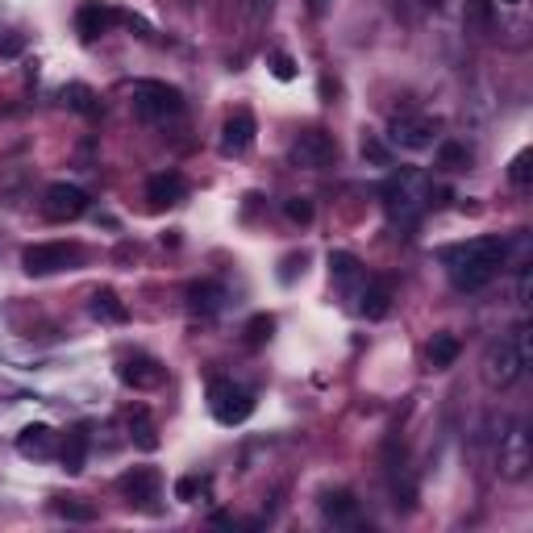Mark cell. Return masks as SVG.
I'll return each mask as SVG.
<instances>
[{
	"label": "cell",
	"instance_id": "obj_1",
	"mask_svg": "<svg viewBox=\"0 0 533 533\" xmlns=\"http://www.w3.org/2000/svg\"><path fill=\"white\" fill-rule=\"evenodd\" d=\"M504 254H509V242L504 238H471L463 246H450L446 251V271L450 283L458 292H479L483 283L496 280V271L504 267Z\"/></svg>",
	"mask_w": 533,
	"mask_h": 533
},
{
	"label": "cell",
	"instance_id": "obj_2",
	"mask_svg": "<svg viewBox=\"0 0 533 533\" xmlns=\"http://www.w3.org/2000/svg\"><path fill=\"white\" fill-rule=\"evenodd\" d=\"M429 205H434V188L425 184V175L400 171V175H392V179L383 184V208H388V217L392 221L413 225Z\"/></svg>",
	"mask_w": 533,
	"mask_h": 533
},
{
	"label": "cell",
	"instance_id": "obj_3",
	"mask_svg": "<svg viewBox=\"0 0 533 533\" xmlns=\"http://www.w3.org/2000/svg\"><path fill=\"white\" fill-rule=\"evenodd\" d=\"M133 113L142 121H167L184 113V96L179 87L163 84V79H138L133 84Z\"/></svg>",
	"mask_w": 533,
	"mask_h": 533
},
{
	"label": "cell",
	"instance_id": "obj_4",
	"mask_svg": "<svg viewBox=\"0 0 533 533\" xmlns=\"http://www.w3.org/2000/svg\"><path fill=\"white\" fill-rule=\"evenodd\" d=\"M84 259L76 242H33L22 251V267L25 275H55V271H71Z\"/></svg>",
	"mask_w": 533,
	"mask_h": 533
},
{
	"label": "cell",
	"instance_id": "obj_5",
	"mask_svg": "<svg viewBox=\"0 0 533 533\" xmlns=\"http://www.w3.org/2000/svg\"><path fill=\"white\" fill-rule=\"evenodd\" d=\"M208 409H213L217 425H242L254 413V396L234 380H213L208 383Z\"/></svg>",
	"mask_w": 533,
	"mask_h": 533
},
{
	"label": "cell",
	"instance_id": "obj_6",
	"mask_svg": "<svg viewBox=\"0 0 533 533\" xmlns=\"http://www.w3.org/2000/svg\"><path fill=\"white\" fill-rule=\"evenodd\" d=\"M521 371H525V359L512 337L492 342L488 354H483V380H488L492 388H512V383L521 380Z\"/></svg>",
	"mask_w": 533,
	"mask_h": 533
},
{
	"label": "cell",
	"instance_id": "obj_7",
	"mask_svg": "<svg viewBox=\"0 0 533 533\" xmlns=\"http://www.w3.org/2000/svg\"><path fill=\"white\" fill-rule=\"evenodd\" d=\"M292 163L296 167H308V171H321V167H329L337 159V142L329 138L326 130H305V133H296L292 142Z\"/></svg>",
	"mask_w": 533,
	"mask_h": 533
},
{
	"label": "cell",
	"instance_id": "obj_8",
	"mask_svg": "<svg viewBox=\"0 0 533 533\" xmlns=\"http://www.w3.org/2000/svg\"><path fill=\"white\" fill-rule=\"evenodd\" d=\"M388 142L400 146V151H429L437 142V125L429 117L400 113V117H392V125H388Z\"/></svg>",
	"mask_w": 533,
	"mask_h": 533
},
{
	"label": "cell",
	"instance_id": "obj_9",
	"mask_svg": "<svg viewBox=\"0 0 533 533\" xmlns=\"http://www.w3.org/2000/svg\"><path fill=\"white\" fill-rule=\"evenodd\" d=\"M42 213L51 221H76L87 213V192L76 184H51L42 197Z\"/></svg>",
	"mask_w": 533,
	"mask_h": 533
},
{
	"label": "cell",
	"instance_id": "obj_10",
	"mask_svg": "<svg viewBox=\"0 0 533 533\" xmlns=\"http://www.w3.org/2000/svg\"><path fill=\"white\" fill-rule=\"evenodd\" d=\"M117 375H121L125 388H133V392H151V388L163 383V363L151 359V354H130V359H121Z\"/></svg>",
	"mask_w": 533,
	"mask_h": 533
},
{
	"label": "cell",
	"instance_id": "obj_11",
	"mask_svg": "<svg viewBox=\"0 0 533 533\" xmlns=\"http://www.w3.org/2000/svg\"><path fill=\"white\" fill-rule=\"evenodd\" d=\"M254 133H259L254 113L251 109H234L225 117V125H221V154H246L254 146Z\"/></svg>",
	"mask_w": 533,
	"mask_h": 533
},
{
	"label": "cell",
	"instance_id": "obj_12",
	"mask_svg": "<svg viewBox=\"0 0 533 533\" xmlns=\"http://www.w3.org/2000/svg\"><path fill=\"white\" fill-rule=\"evenodd\" d=\"M501 467L509 479H521L525 471L533 467V450H529V434H525V425L517 421L504 434V446H501Z\"/></svg>",
	"mask_w": 533,
	"mask_h": 533
},
{
	"label": "cell",
	"instance_id": "obj_13",
	"mask_svg": "<svg viewBox=\"0 0 533 533\" xmlns=\"http://www.w3.org/2000/svg\"><path fill=\"white\" fill-rule=\"evenodd\" d=\"M184 197H188V179L179 171H159L146 179V200H151V208H171Z\"/></svg>",
	"mask_w": 533,
	"mask_h": 533
},
{
	"label": "cell",
	"instance_id": "obj_14",
	"mask_svg": "<svg viewBox=\"0 0 533 533\" xmlns=\"http://www.w3.org/2000/svg\"><path fill=\"white\" fill-rule=\"evenodd\" d=\"M159 471L154 467H133V471H125V475L117 479V492L125 496L130 504H146V501H154L159 496Z\"/></svg>",
	"mask_w": 533,
	"mask_h": 533
},
{
	"label": "cell",
	"instance_id": "obj_15",
	"mask_svg": "<svg viewBox=\"0 0 533 533\" xmlns=\"http://www.w3.org/2000/svg\"><path fill=\"white\" fill-rule=\"evenodd\" d=\"M113 22H121V13L109 9V5H100V0H87V5H79V13H76V30H79L84 42L100 38V33L109 30Z\"/></svg>",
	"mask_w": 533,
	"mask_h": 533
},
{
	"label": "cell",
	"instance_id": "obj_16",
	"mask_svg": "<svg viewBox=\"0 0 533 533\" xmlns=\"http://www.w3.org/2000/svg\"><path fill=\"white\" fill-rule=\"evenodd\" d=\"M59 446V437L51 425H25L22 434H17V450H22L25 458H51Z\"/></svg>",
	"mask_w": 533,
	"mask_h": 533
},
{
	"label": "cell",
	"instance_id": "obj_17",
	"mask_svg": "<svg viewBox=\"0 0 533 533\" xmlns=\"http://www.w3.org/2000/svg\"><path fill=\"white\" fill-rule=\"evenodd\" d=\"M188 308H192V313H200V317H217L221 308H225V288H221V283H213V280L192 283V288H188Z\"/></svg>",
	"mask_w": 533,
	"mask_h": 533
},
{
	"label": "cell",
	"instance_id": "obj_18",
	"mask_svg": "<svg viewBox=\"0 0 533 533\" xmlns=\"http://www.w3.org/2000/svg\"><path fill=\"white\" fill-rule=\"evenodd\" d=\"M363 317L367 321H383V317L392 313V283L388 280H371L367 288H363Z\"/></svg>",
	"mask_w": 533,
	"mask_h": 533
},
{
	"label": "cell",
	"instance_id": "obj_19",
	"mask_svg": "<svg viewBox=\"0 0 533 533\" xmlns=\"http://www.w3.org/2000/svg\"><path fill=\"white\" fill-rule=\"evenodd\" d=\"M92 317H96V321H109V326H121V321H130V308H125V300H121L113 288H100V292L92 296Z\"/></svg>",
	"mask_w": 533,
	"mask_h": 533
},
{
	"label": "cell",
	"instance_id": "obj_20",
	"mask_svg": "<svg viewBox=\"0 0 533 533\" xmlns=\"http://www.w3.org/2000/svg\"><path fill=\"white\" fill-rule=\"evenodd\" d=\"M321 512H326L334 525H350L354 517H359V501H354L350 492H342V488L326 492V496H321Z\"/></svg>",
	"mask_w": 533,
	"mask_h": 533
},
{
	"label": "cell",
	"instance_id": "obj_21",
	"mask_svg": "<svg viewBox=\"0 0 533 533\" xmlns=\"http://www.w3.org/2000/svg\"><path fill=\"white\" fill-rule=\"evenodd\" d=\"M458 337L455 334H434L429 337V346H425V359H429V367L434 371H446V367H455L458 363Z\"/></svg>",
	"mask_w": 533,
	"mask_h": 533
},
{
	"label": "cell",
	"instance_id": "obj_22",
	"mask_svg": "<svg viewBox=\"0 0 533 533\" xmlns=\"http://www.w3.org/2000/svg\"><path fill=\"white\" fill-rule=\"evenodd\" d=\"M329 275H334L337 288H346V292H350V288L363 280V267H359V259H354V254L334 251V254H329Z\"/></svg>",
	"mask_w": 533,
	"mask_h": 533
},
{
	"label": "cell",
	"instance_id": "obj_23",
	"mask_svg": "<svg viewBox=\"0 0 533 533\" xmlns=\"http://www.w3.org/2000/svg\"><path fill=\"white\" fill-rule=\"evenodd\" d=\"M130 437H133V446H142V450L159 446V425L151 421L146 409H130Z\"/></svg>",
	"mask_w": 533,
	"mask_h": 533
},
{
	"label": "cell",
	"instance_id": "obj_24",
	"mask_svg": "<svg viewBox=\"0 0 533 533\" xmlns=\"http://www.w3.org/2000/svg\"><path fill=\"white\" fill-rule=\"evenodd\" d=\"M63 105H67V109H76L79 117H96V113H100L96 92H92L87 84H67L63 87Z\"/></svg>",
	"mask_w": 533,
	"mask_h": 533
},
{
	"label": "cell",
	"instance_id": "obj_25",
	"mask_svg": "<svg viewBox=\"0 0 533 533\" xmlns=\"http://www.w3.org/2000/svg\"><path fill=\"white\" fill-rule=\"evenodd\" d=\"M59 455H63V467L71 471V475H76V471H84V458H87V429H71Z\"/></svg>",
	"mask_w": 533,
	"mask_h": 533
},
{
	"label": "cell",
	"instance_id": "obj_26",
	"mask_svg": "<svg viewBox=\"0 0 533 533\" xmlns=\"http://www.w3.org/2000/svg\"><path fill=\"white\" fill-rule=\"evenodd\" d=\"M467 146H458V142H442V151H437V163L446 167V171H463L467 167Z\"/></svg>",
	"mask_w": 533,
	"mask_h": 533
},
{
	"label": "cell",
	"instance_id": "obj_27",
	"mask_svg": "<svg viewBox=\"0 0 533 533\" xmlns=\"http://www.w3.org/2000/svg\"><path fill=\"white\" fill-rule=\"evenodd\" d=\"M271 334H275V317L259 313V317H251V321H246V342H251V346H262V342H267Z\"/></svg>",
	"mask_w": 533,
	"mask_h": 533
},
{
	"label": "cell",
	"instance_id": "obj_28",
	"mask_svg": "<svg viewBox=\"0 0 533 533\" xmlns=\"http://www.w3.org/2000/svg\"><path fill=\"white\" fill-rule=\"evenodd\" d=\"M509 179L517 188H529V179H533V151H521L517 159L509 163Z\"/></svg>",
	"mask_w": 533,
	"mask_h": 533
},
{
	"label": "cell",
	"instance_id": "obj_29",
	"mask_svg": "<svg viewBox=\"0 0 533 533\" xmlns=\"http://www.w3.org/2000/svg\"><path fill=\"white\" fill-rule=\"evenodd\" d=\"M283 217L292 221V225H308L313 221V200H305V197L283 200Z\"/></svg>",
	"mask_w": 533,
	"mask_h": 533
},
{
	"label": "cell",
	"instance_id": "obj_30",
	"mask_svg": "<svg viewBox=\"0 0 533 533\" xmlns=\"http://www.w3.org/2000/svg\"><path fill=\"white\" fill-rule=\"evenodd\" d=\"M55 512L67 517V521H92V517H96V509L84 501H55Z\"/></svg>",
	"mask_w": 533,
	"mask_h": 533
},
{
	"label": "cell",
	"instance_id": "obj_31",
	"mask_svg": "<svg viewBox=\"0 0 533 533\" xmlns=\"http://www.w3.org/2000/svg\"><path fill=\"white\" fill-rule=\"evenodd\" d=\"M267 63H271V76L275 79H283V84H288V79H296V59L288 55V51H271V55H267Z\"/></svg>",
	"mask_w": 533,
	"mask_h": 533
},
{
	"label": "cell",
	"instance_id": "obj_32",
	"mask_svg": "<svg viewBox=\"0 0 533 533\" xmlns=\"http://www.w3.org/2000/svg\"><path fill=\"white\" fill-rule=\"evenodd\" d=\"M363 159H367V163H375V167H392V151H388L380 138L363 142Z\"/></svg>",
	"mask_w": 533,
	"mask_h": 533
},
{
	"label": "cell",
	"instance_id": "obj_33",
	"mask_svg": "<svg viewBox=\"0 0 533 533\" xmlns=\"http://www.w3.org/2000/svg\"><path fill=\"white\" fill-rule=\"evenodd\" d=\"M200 488H205V483H200L197 475H184L179 483H175V496H179V501H197Z\"/></svg>",
	"mask_w": 533,
	"mask_h": 533
},
{
	"label": "cell",
	"instance_id": "obj_34",
	"mask_svg": "<svg viewBox=\"0 0 533 533\" xmlns=\"http://www.w3.org/2000/svg\"><path fill=\"white\" fill-rule=\"evenodd\" d=\"M326 5H329V0H308V9H313V17H321V13H326Z\"/></svg>",
	"mask_w": 533,
	"mask_h": 533
},
{
	"label": "cell",
	"instance_id": "obj_35",
	"mask_svg": "<svg viewBox=\"0 0 533 533\" xmlns=\"http://www.w3.org/2000/svg\"><path fill=\"white\" fill-rule=\"evenodd\" d=\"M501 5H521V0H501Z\"/></svg>",
	"mask_w": 533,
	"mask_h": 533
}]
</instances>
